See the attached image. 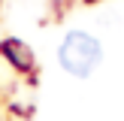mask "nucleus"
Wrapping results in <instances>:
<instances>
[{
    "label": "nucleus",
    "instance_id": "obj_1",
    "mask_svg": "<svg viewBox=\"0 0 124 121\" xmlns=\"http://www.w3.org/2000/svg\"><path fill=\"white\" fill-rule=\"evenodd\" d=\"M100 58H103L100 42L91 33H85V30H70V33L64 36V42H61V48H58L61 67H64L70 76H76V79L91 76V73L97 70V64H100Z\"/></svg>",
    "mask_w": 124,
    "mask_h": 121
},
{
    "label": "nucleus",
    "instance_id": "obj_2",
    "mask_svg": "<svg viewBox=\"0 0 124 121\" xmlns=\"http://www.w3.org/2000/svg\"><path fill=\"white\" fill-rule=\"evenodd\" d=\"M3 54H6V58H9L15 67H21V70H27L30 60H33V58H30V52L21 45V42H12V39H9V42H3Z\"/></svg>",
    "mask_w": 124,
    "mask_h": 121
}]
</instances>
